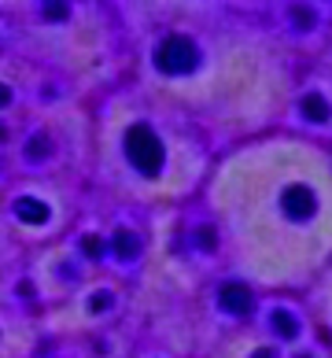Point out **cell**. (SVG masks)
<instances>
[{
    "instance_id": "obj_11",
    "label": "cell",
    "mask_w": 332,
    "mask_h": 358,
    "mask_svg": "<svg viewBox=\"0 0 332 358\" xmlns=\"http://www.w3.org/2000/svg\"><path fill=\"white\" fill-rule=\"evenodd\" d=\"M82 251L89 259H103V251H108V241H103V236H82Z\"/></svg>"
},
{
    "instance_id": "obj_4",
    "label": "cell",
    "mask_w": 332,
    "mask_h": 358,
    "mask_svg": "<svg viewBox=\"0 0 332 358\" xmlns=\"http://www.w3.org/2000/svg\"><path fill=\"white\" fill-rule=\"evenodd\" d=\"M218 307H222L225 314L244 317V314H251V307H255V296H251V288L229 281V285H222V292H218Z\"/></svg>"
},
{
    "instance_id": "obj_15",
    "label": "cell",
    "mask_w": 332,
    "mask_h": 358,
    "mask_svg": "<svg viewBox=\"0 0 332 358\" xmlns=\"http://www.w3.org/2000/svg\"><path fill=\"white\" fill-rule=\"evenodd\" d=\"M8 103H11V89L0 85V108H8Z\"/></svg>"
},
{
    "instance_id": "obj_8",
    "label": "cell",
    "mask_w": 332,
    "mask_h": 358,
    "mask_svg": "<svg viewBox=\"0 0 332 358\" xmlns=\"http://www.w3.org/2000/svg\"><path fill=\"white\" fill-rule=\"evenodd\" d=\"M111 244H115V255L122 259V262H133V259L140 255V236L129 233V229H118Z\"/></svg>"
},
{
    "instance_id": "obj_14",
    "label": "cell",
    "mask_w": 332,
    "mask_h": 358,
    "mask_svg": "<svg viewBox=\"0 0 332 358\" xmlns=\"http://www.w3.org/2000/svg\"><path fill=\"white\" fill-rule=\"evenodd\" d=\"M111 303H115V296H111V292H100V296H92V299H89V307L100 314V310H111Z\"/></svg>"
},
{
    "instance_id": "obj_9",
    "label": "cell",
    "mask_w": 332,
    "mask_h": 358,
    "mask_svg": "<svg viewBox=\"0 0 332 358\" xmlns=\"http://www.w3.org/2000/svg\"><path fill=\"white\" fill-rule=\"evenodd\" d=\"M48 155H52V141H48V134L30 137V144H26V159H30V163H37V159H48Z\"/></svg>"
},
{
    "instance_id": "obj_1",
    "label": "cell",
    "mask_w": 332,
    "mask_h": 358,
    "mask_svg": "<svg viewBox=\"0 0 332 358\" xmlns=\"http://www.w3.org/2000/svg\"><path fill=\"white\" fill-rule=\"evenodd\" d=\"M126 155L144 178H155L159 170H163V141H159L155 129L144 126V122L126 129Z\"/></svg>"
},
{
    "instance_id": "obj_12",
    "label": "cell",
    "mask_w": 332,
    "mask_h": 358,
    "mask_svg": "<svg viewBox=\"0 0 332 358\" xmlns=\"http://www.w3.org/2000/svg\"><path fill=\"white\" fill-rule=\"evenodd\" d=\"M196 244L203 248V251H215V248H218V233H215V225H199V229H196Z\"/></svg>"
},
{
    "instance_id": "obj_5",
    "label": "cell",
    "mask_w": 332,
    "mask_h": 358,
    "mask_svg": "<svg viewBox=\"0 0 332 358\" xmlns=\"http://www.w3.org/2000/svg\"><path fill=\"white\" fill-rule=\"evenodd\" d=\"M15 218L26 222V225H45L48 222V207L41 200H34V196H22V200H15Z\"/></svg>"
},
{
    "instance_id": "obj_3",
    "label": "cell",
    "mask_w": 332,
    "mask_h": 358,
    "mask_svg": "<svg viewBox=\"0 0 332 358\" xmlns=\"http://www.w3.org/2000/svg\"><path fill=\"white\" fill-rule=\"evenodd\" d=\"M281 210L291 222H307V218L317 215V200H314V192L307 189V185H288V189L281 192Z\"/></svg>"
},
{
    "instance_id": "obj_10",
    "label": "cell",
    "mask_w": 332,
    "mask_h": 358,
    "mask_svg": "<svg viewBox=\"0 0 332 358\" xmlns=\"http://www.w3.org/2000/svg\"><path fill=\"white\" fill-rule=\"evenodd\" d=\"M37 15H41L45 22H66V19H71V8H66V4H41V8H37Z\"/></svg>"
},
{
    "instance_id": "obj_16",
    "label": "cell",
    "mask_w": 332,
    "mask_h": 358,
    "mask_svg": "<svg viewBox=\"0 0 332 358\" xmlns=\"http://www.w3.org/2000/svg\"><path fill=\"white\" fill-rule=\"evenodd\" d=\"M251 358H277V348H262V351H255Z\"/></svg>"
},
{
    "instance_id": "obj_2",
    "label": "cell",
    "mask_w": 332,
    "mask_h": 358,
    "mask_svg": "<svg viewBox=\"0 0 332 358\" xmlns=\"http://www.w3.org/2000/svg\"><path fill=\"white\" fill-rule=\"evenodd\" d=\"M155 67L163 74H189L199 67V48L192 37L185 34H170L163 37V45L155 48Z\"/></svg>"
},
{
    "instance_id": "obj_7",
    "label": "cell",
    "mask_w": 332,
    "mask_h": 358,
    "mask_svg": "<svg viewBox=\"0 0 332 358\" xmlns=\"http://www.w3.org/2000/svg\"><path fill=\"white\" fill-rule=\"evenodd\" d=\"M270 329H273V333L281 336V340H296V336H299V317L281 307V310L270 314Z\"/></svg>"
},
{
    "instance_id": "obj_6",
    "label": "cell",
    "mask_w": 332,
    "mask_h": 358,
    "mask_svg": "<svg viewBox=\"0 0 332 358\" xmlns=\"http://www.w3.org/2000/svg\"><path fill=\"white\" fill-rule=\"evenodd\" d=\"M299 111L310 118V122H329V115H332V108H329V100L322 96V92H307V96L299 100Z\"/></svg>"
},
{
    "instance_id": "obj_13",
    "label": "cell",
    "mask_w": 332,
    "mask_h": 358,
    "mask_svg": "<svg viewBox=\"0 0 332 358\" xmlns=\"http://www.w3.org/2000/svg\"><path fill=\"white\" fill-rule=\"evenodd\" d=\"M291 19H296V30H310V26H314V11L310 8H291Z\"/></svg>"
},
{
    "instance_id": "obj_17",
    "label": "cell",
    "mask_w": 332,
    "mask_h": 358,
    "mask_svg": "<svg viewBox=\"0 0 332 358\" xmlns=\"http://www.w3.org/2000/svg\"><path fill=\"white\" fill-rule=\"evenodd\" d=\"M299 358H314V355H299Z\"/></svg>"
}]
</instances>
